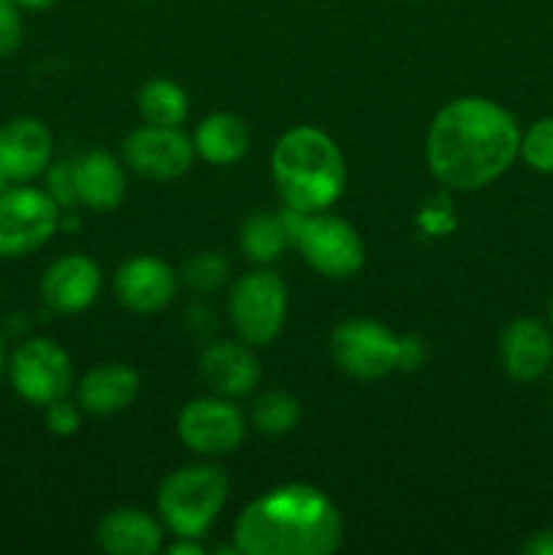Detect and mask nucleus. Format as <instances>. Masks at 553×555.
I'll list each match as a JSON object with an SVG mask.
<instances>
[{"label": "nucleus", "mask_w": 553, "mask_h": 555, "mask_svg": "<svg viewBox=\"0 0 553 555\" xmlns=\"http://www.w3.org/2000/svg\"><path fill=\"white\" fill-rule=\"evenodd\" d=\"M518 155V122L488 98L448 103L426 135L428 168L439 184L459 193H475L497 182Z\"/></svg>", "instance_id": "f257e3e1"}, {"label": "nucleus", "mask_w": 553, "mask_h": 555, "mask_svg": "<svg viewBox=\"0 0 553 555\" xmlns=\"http://www.w3.org/2000/svg\"><path fill=\"white\" fill-rule=\"evenodd\" d=\"M345 524L320 488L293 482L249 502L233 526L244 555H331L342 545Z\"/></svg>", "instance_id": "f03ea898"}, {"label": "nucleus", "mask_w": 553, "mask_h": 555, "mask_svg": "<svg viewBox=\"0 0 553 555\" xmlns=\"http://www.w3.org/2000/svg\"><path fill=\"white\" fill-rule=\"evenodd\" d=\"M271 179L287 209L323 211L345 190V157L329 133L298 125L271 150Z\"/></svg>", "instance_id": "7ed1b4c3"}, {"label": "nucleus", "mask_w": 553, "mask_h": 555, "mask_svg": "<svg viewBox=\"0 0 553 555\" xmlns=\"http://www.w3.org/2000/svg\"><path fill=\"white\" fill-rule=\"evenodd\" d=\"M287 238L318 274L329 280H350L366 260L361 236L350 222L323 211H282Z\"/></svg>", "instance_id": "20e7f679"}, {"label": "nucleus", "mask_w": 553, "mask_h": 555, "mask_svg": "<svg viewBox=\"0 0 553 555\" xmlns=\"http://www.w3.org/2000/svg\"><path fill=\"white\" fill-rule=\"evenodd\" d=\"M228 499V477L217 466H184L163 480L157 509L177 537H201Z\"/></svg>", "instance_id": "39448f33"}, {"label": "nucleus", "mask_w": 553, "mask_h": 555, "mask_svg": "<svg viewBox=\"0 0 553 555\" xmlns=\"http://www.w3.org/2000/svg\"><path fill=\"white\" fill-rule=\"evenodd\" d=\"M233 331L249 347H263L280 336L287 314V287L274 271L258 269L239 276L228 298Z\"/></svg>", "instance_id": "423d86ee"}, {"label": "nucleus", "mask_w": 553, "mask_h": 555, "mask_svg": "<svg viewBox=\"0 0 553 555\" xmlns=\"http://www.w3.org/2000/svg\"><path fill=\"white\" fill-rule=\"evenodd\" d=\"M60 209L47 190L9 188L0 195V258H25L60 228Z\"/></svg>", "instance_id": "0eeeda50"}, {"label": "nucleus", "mask_w": 553, "mask_h": 555, "mask_svg": "<svg viewBox=\"0 0 553 555\" xmlns=\"http://www.w3.org/2000/svg\"><path fill=\"white\" fill-rule=\"evenodd\" d=\"M9 383L27 404L49 406L65 399L74 383V366L68 352L52 339H25L9 358Z\"/></svg>", "instance_id": "6e6552de"}, {"label": "nucleus", "mask_w": 553, "mask_h": 555, "mask_svg": "<svg viewBox=\"0 0 553 555\" xmlns=\"http://www.w3.org/2000/svg\"><path fill=\"white\" fill-rule=\"evenodd\" d=\"M401 339L372 320H347L331 334L336 366L356 379H380L399 369Z\"/></svg>", "instance_id": "1a4fd4ad"}, {"label": "nucleus", "mask_w": 553, "mask_h": 555, "mask_svg": "<svg viewBox=\"0 0 553 555\" xmlns=\"http://www.w3.org/2000/svg\"><path fill=\"white\" fill-rule=\"evenodd\" d=\"M123 155L136 173L166 182V179H179L190 171L195 144L179 128L146 122L144 128H136L125 139Z\"/></svg>", "instance_id": "9d476101"}, {"label": "nucleus", "mask_w": 553, "mask_h": 555, "mask_svg": "<svg viewBox=\"0 0 553 555\" xmlns=\"http://www.w3.org/2000/svg\"><path fill=\"white\" fill-rule=\"evenodd\" d=\"M244 415L233 404L222 399H198L190 401L179 412L177 431L184 448L201 455H226L242 444L244 439Z\"/></svg>", "instance_id": "9b49d317"}, {"label": "nucleus", "mask_w": 553, "mask_h": 555, "mask_svg": "<svg viewBox=\"0 0 553 555\" xmlns=\"http://www.w3.org/2000/svg\"><path fill=\"white\" fill-rule=\"evenodd\" d=\"M52 160V133L36 117H14L0 125V173L11 182L41 177Z\"/></svg>", "instance_id": "f8f14e48"}, {"label": "nucleus", "mask_w": 553, "mask_h": 555, "mask_svg": "<svg viewBox=\"0 0 553 555\" xmlns=\"http://www.w3.org/2000/svg\"><path fill=\"white\" fill-rule=\"evenodd\" d=\"M114 293H117V301L133 312H160L171 304L173 293H177V274L160 258L139 255V258H130L128 263L117 269Z\"/></svg>", "instance_id": "ddd939ff"}, {"label": "nucleus", "mask_w": 553, "mask_h": 555, "mask_svg": "<svg viewBox=\"0 0 553 555\" xmlns=\"http://www.w3.org/2000/svg\"><path fill=\"white\" fill-rule=\"evenodd\" d=\"M98 293H101V271L87 255H63L43 271L41 296L52 312H85Z\"/></svg>", "instance_id": "4468645a"}, {"label": "nucleus", "mask_w": 553, "mask_h": 555, "mask_svg": "<svg viewBox=\"0 0 553 555\" xmlns=\"http://www.w3.org/2000/svg\"><path fill=\"white\" fill-rule=\"evenodd\" d=\"M499 350L515 383H537L553 363V331L537 318H518L504 328Z\"/></svg>", "instance_id": "2eb2a0df"}, {"label": "nucleus", "mask_w": 553, "mask_h": 555, "mask_svg": "<svg viewBox=\"0 0 553 555\" xmlns=\"http://www.w3.org/2000/svg\"><path fill=\"white\" fill-rule=\"evenodd\" d=\"M201 377L217 390V393L236 399L247 396L258 385L260 366L253 352L236 341H215L201 356Z\"/></svg>", "instance_id": "dca6fc26"}, {"label": "nucleus", "mask_w": 553, "mask_h": 555, "mask_svg": "<svg viewBox=\"0 0 553 555\" xmlns=\"http://www.w3.org/2000/svg\"><path fill=\"white\" fill-rule=\"evenodd\" d=\"M74 173L79 204H85L87 209L112 211L125 201V193H128L125 171L117 157L108 152H87L74 163Z\"/></svg>", "instance_id": "f3484780"}, {"label": "nucleus", "mask_w": 553, "mask_h": 555, "mask_svg": "<svg viewBox=\"0 0 553 555\" xmlns=\"http://www.w3.org/2000/svg\"><path fill=\"white\" fill-rule=\"evenodd\" d=\"M95 540L108 555H155L163 545V531L141 509H114L98 524Z\"/></svg>", "instance_id": "a211bd4d"}, {"label": "nucleus", "mask_w": 553, "mask_h": 555, "mask_svg": "<svg viewBox=\"0 0 553 555\" xmlns=\"http://www.w3.org/2000/svg\"><path fill=\"white\" fill-rule=\"evenodd\" d=\"M139 396V374L125 363H103L87 372L79 383V406L90 415H114L133 404Z\"/></svg>", "instance_id": "6ab92c4d"}, {"label": "nucleus", "mask_w": 553, "mask_h": 555, "mask_svg": "<svg viewBox=\"0 0 553 555\" xmlns=\"http://www.w3.org/2000/svg\"><path fill=\"white\" fill-rule=\"evenodd\" d=\"M195 152L211 166H233L249 150V128L242 117L228 112L209 114L193 135Z\"/></svg>", "instance_id": "aec40b11"}, {"label": "nucleus", "mask_w": 553, "mask_h": 555, "mask_svg": "<svg viewBox=\"0 0 553 555\" xmlns=\"http://www.w3.org/2000/svg\"><path fill=\"white\" fill-rule=\"evenodd\" d=\"M291 244L282 215L255 211L242 225V249L253 263H274Z\"/></svg>", "instance_id": "412c9836"}, {"label": "nucleus", "mask_w": 553, "mask_h": 555, "mask_svg": "<svg viewBox=\"0 0 553 555\" xmlns=\"http://www.w3.org/2000/svg\"><path fill=\"white\" fill-rule=\"evenodd\" d=\"M139 112L150 125L179 128L188 119L190 103L179 85L168 79H152L139 92Z\"/></svg>", "instance_id": "4be33fe9"}, {"label": "nucleus", "mask_w": 553, "mask_h": 555, "mask_svg": "<svg viewBox=\"0 0 553 555\" xmlns=\"http://www.w3.org/2000/svg\"><path fill=\"white\" fill-rule=\"evenodd\" d=\"M249 417H253V426L258 428L260 434H269V437H282V434L293 431V426L301 417V406L285 390H269V393H260L258 399L253 401V410H249Z\"/></svg>", "instance_id": "5701e85b"}, {"label": "nucleus", "mask_w": 553, "mask_h": 555, "mask_svg": "<svg viewBox=\"0 0 553 555\" xmlns=\"http://www.w3.org/2000/svg\"><path fill=\"white\" fill-rule=\"evenodd\" d=\"M520 157L540 173H553V117H542L520 133Z\"/></svg>", "instance_id": "b1692460"}, {"label": "nucleus", "mask_w": 553, "mask_h": 555, "mask_svg": "<svg viewBox=\"0 0 553 555\" xmlns=\"http://www.w3.org/2000/svg\"><path fill=\"white\" fill-rule=\"evenodd\" d=\"M228 280V260L220 253H201L182 266V282L195 293H211Z\"/></svg>", "instance_id": "393cba45"}, {"label": "nucleus", "mask_w": 553, "mask_h": 555, "mask_svg": "<svg viewBox=\"0 0 553 555\" xmlns=\"http://www.w3.org/2000/svg\"><path fill=\"white\" fill-rule=\"evenodd\" d=\"M47 193L52 195L54 204L60 209H70V206L79 204V193H76V173L74 163L63 160L54 163L47 173Z\"/></svg>", "instance_id": "a878e982"}, {"label": "nucleus", "mask_w": 553, "mask_h": 555, "mask_svg": "<svg viewBox=\"0 0 553 555\" xmlns=\"http://www.w3.org/2000/svg\"><path fill=\"white\" fill-rule=\"evenodd\" d=\"M16 0H0V57H11L22 43V14Z\"/></svg>", "instance_id": "bb28decb"}, {"label": "nucleus", "mask_w": 553, "mask_h": 555, "mask_svg": "<svg viewBox=\"0 0 553 555\" xmlns=\"http://www.w3.org/2000/svg\"><path fill=\"white\" fill-rule=\"evenodd\" d=\"M81 426V412L79 406L70 401L57 399L47 406V428L54 437H74Z\"/></svg>", "instance_id": "cd10ccee"}, {"label": "nucleus", "mask_w": 553, "mask_h": 555, "mask_svg": "<svg viewBox=\"0 0 553 555\" xmlns=\"http://www.w3.org/2000/svg\"><path fill=\"white\" fill-rule=\"evenodd\" d=\"M423 345L415 339V336H404L401 339V350H399V369H407V372H412V369H417L423 363Z\"/></svg>", "instance_id": "c85d7f7f"}, {"label": "nucleus", "mask_w": 553, "mask_h": 555, "mask_svg": "<svg viewBox=\"0 0 553 555\" xmlns=\"http://www.w3.org/2000/svg\"><path fill=\"white\" fill-rule=\"evenodd\" d=\"M520 551L526 555H553V529H542L531 534Z\"/></svg>", "instance_id": "c756f323"}, {"label": "nucleus", "mask_w": 553, "mask_h": 555, "mask_svg": "<svg viewBox=\"0 0 553 555\" xmlns=\"http://www.w3.org/2000/svg\"><path fill=\"white\" fill-rule=\"evenodd\" d=\"M168 553L171 555H201L204 553V547L195 542V537H179V540L168 547Z\"/></svg>", "instance_id": "7c9ffc66"}, {"label": "nucleus", "mask_w": 553, "mask_h": 555, "mask_svg": "<svg viewBox=\"0 0 553 555\" xmlns=\"http://www.w3.org/2000/svg\"><path fill=\"white\" fill-rule=\"evenodd\" d=\"M54 3H57V0H16V5L27 11H47L52 9Z\"/></svg>", "instance_id": "2f4dec72"}, {"label": "nucleus", "mask_w": 553, "mask_h": 555, "mask_svg": "<svg viewBox=\"0 0 553 555\" xmlns=\"http://www.w3.org/2000/svg\"><path fill=\"white\" fill-rule=\"evenodd\" d=\"M5 374H9V352H5V339L0 334V383H3Z\"/></svg>", "instance_id": "473e14b6"}, {"label": "nucleus", "mask_w": 553, "mask_h": 555, "mask_svg": "<svg viewBox=\"0 0 553 555\" xmlns=\"http://www.w3.org/2000/svg\"><path fill=\"white\" fill-rule=\"evenodd\" d=\"M548 323H551V328H553V293H551V298H548Z\"/></svg>", "instance_id": "72a5a7b5"}, {"label": "nucleus", "mask_w": 553, "mask_h": 555, "mask_svg": "<svg viewBox=\"0 0 553 555\" xmlns=\"http://www.w3.org/2000/svg\"><path fill=\"white\" fill-rule=\"evenodd\" d=\"M5 190H9V179H5L3 173H0V195H3Z\"/></svg>", "instance_id": "f704fd0d"}]
</instances>
